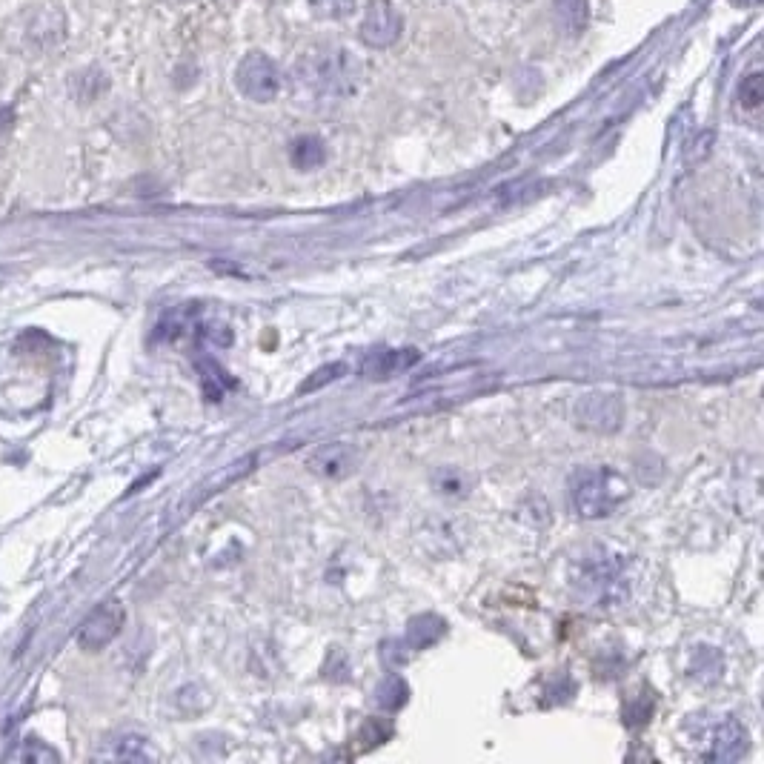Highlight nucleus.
Wrapping results in <instances>:
<instances>
[{
	"instance_id": "obj_1",
	"label": "nucleus",
	"mask_w": 764,
	"mask_h": 764,
	"mask_svg": "<svg viewBox=\"0 0 764 764\" xmlns=\"http://www.w3.org/2000/svg\"><path fill=\"white\" fill-rule=\"evenodd\" d=\"M298 81L318 98H347L358 89L361 61L341 46L318 49L298 63Z\"/></svg>"
},
{
	"instance_id": "obj_2",
	"label": "nucleus",
	"mask_w": 764,
	"mask_h": 764,
	"mask_svg": "<svg viewBox=\"0 0 764 764\" xmlns=\"http://www.w3.org/2000/svg\"><path fill=\"white\" fill-rule=\"evenodd\" d=\"M624 496H627V490L621 487L619 475L604 470V467L579 470L570 481V501L581 518L610 516Z\"/></svg>"
},
{
	"instance_id": "obj_3",
	"label": "nucleus",
	"mask_w": 764,
	"mask_h": 764,
	"mask_svg": "<svg viewBox=\"0 0 764 764\" xmlns=\"http://www.w3.org/2000/svg\"><path fill=\"white\" fill-rule=\"evenodd\" d=\"M235 86L249 101L269 104L281 92V69L267 55L249 52L247 58L238 63V69H235Z\"/></svg>"
},
{
	"instance_id": "obj_4",
	"label": "nucleus",
	"mask_w": 764,
	"mask_h": 764,
	"mask_svg": "<svg viewBox=\"0 0 764 764\" xmlns=\"http://www.w3.org/2000/svg\"><path fill=\"white\" fill-rule=\"evenodd\" d=\"M124 621V604L118 599L104 601V604H98L81 624V630H78V644H81L83 650H89V653H98V650H104L106 644H112V641L118 639V633L124 630Z\"/></svg>"
},
{
	"instance_id": "obj_5",
	"label": "nucleus",
	"mask_w": 764,
	"mask_h": 764,
	"mask_svg": "<svg viewBox=\"0 0 764 764\" xmlns=\"http://www.w3.org/2000/svg\"><path fill=\"white\" fill-rule=\"evenodd\" d=\"M404 21L390 0H372L364 23H361V41L372 49H387L401 38Z\"/></svg>"
},
{
	"instance_id": "obj_6",
	"label": "nucleus",
	"mask_w": 764,
	"mask_h": 764,
	"mask_svg": "<svg viewBox=\"0 0 764 764\" xmlns=\"http://www.w3.org/2000/svg\"><path fill=\"white\" fill-rule=\"evenodd\" d=\"M624 418V407H621L619 395H587L581 398L579 404V424L587 430L596 433H616Z\"/></svg>"
},
{
	"instance_id": "obj_7",
	"label": "nucleus",
	"mask_w": 764,
	"mask_h": 764,
	"mask_svg": "<svg viewBox=\"0 0 764 764\" xmlns=\"http://www.w3.org/2000/svg\"><path fill=\"white\" fill-rule=\"evenodd\" d=\"M307 464H310L312 473L338 481V478H347L350 473H355V467H358V450H355L352 444H344V441L327 444V447H318V450L310 455Z\"/></svg>"
},
{
	"instance_id": "obj_8",
	"label": "nucleus",
	"mask_w": 764,
	"mask_h": 764,
	"mask_svg": "<svg viewBox=\"0 0 764 764\" xmlns=\"http://www.w3.org/2000/svg\"><path fill=\"white\" fill-rule=\"evenodd\" d=\"M66 26H63L61 12L55 9H38L29 21H26V41L38 52H55L63 43Z\"/></svg>"
},
{
	"instance_id": "obj_9",
	"label": "nucleus",
	"mask_w": 764,
	"mask_h": 764,
	"mask_svg": "<svg viewBox=\"0 0 764 764\" xmlns=\"http://www.w3.org/2000/svg\"><path fill=\"white\" fill-rule=\"evenodd\" d=\"M421 361V352L418 350H375L364 358L361 364V375L364 378H372V381H387L398 372L410 370Z\"/></svg>"
},
{
	"instance_id": "obj_10",
	"label": "nucleus",
	"mask_w": 764,
	"mask_h": 764,
	"mask_svg": "<svg viewBox=\"0 0 764 764\" xmlns=\"http://www.w3.org/2000/svg\"><path fill=\"white\" fill-rule=\"evenodd\" d=\"M747 747V730L739 722H724L710 750V762H736Z\"/></svg>"
},
{
	"instance_id": "obj_11",
	"label": "nucleus",
	"mask_w": 764,
	"mask_h": 764,
	"mask_svg": "<svg viewBox=\"0 0 764 764\" xmlns=\"http://www.w3.org/2000/svg\"><path fill=\"white\" fill-rule=\"evenodd\" d=\"M290 161L301 172L318 169V166L327 161V146L315 135H301V138H295L290 144Z\"/></svg>"
},
{
	"instance_id": "obj_12",
	"label": "nucleus",
	"mask_w": 764,
	"mask_h": 764,
	"mask_svg": "<svg viewBox=\"0 0 764 764\" xmlns=\"http://www.w3.org/2000/svg\"><path fill=\"white\" fill-rule=\"evenodd\" d=\"M106 86H109V78H106V72H101L98 66H86L78 75H72V81H69L72 95H75L78 101H83V104H86V101H98L106 92Z\"/></svg>"
},
{
	"instance_id": "obj_13",
	"label": "nucleus",
	"mask_w": 764,
	"mask_h": 764,
	"mask_svg": "<svg viewBox=\"0 0 764 764\" xmlns=\"http://www.w3.org/2000/svg\"><path fill=\"white\" fill-rule=\"evenodd\" d=\"M556 18L567 35H581L590 21V0H553Z\"/></svg>"
},
{
	"instance_id": "obj_14",
	"label": "nucleus",
	"mask_w": 764,
	"mask_h": 764,
	"mask_svg": "<svg viewBox=\"0 0 764 764\" xmlns=\"http://www.w3.org/2000/svg\"><path fill=\"white\" fill-rule=\"evenodd\" d=\"M441 633H444V621L435 619V616H421V619H415L413 624H410L407 641H410V647H415V650H424V647H430L433 641H438Z\"/></svg>"
},
{
	"instance_id": "obj_15",
	"label": "nucleus",
	"mask_w": 764,
	"mask_h": 764,
	"mask_svg": "<svg viewBox=\"0 0 764 764\" xmlns=\"http://www.w3.org/2000/svg\"><path fill=\"white\" fill-rule=\"evenodd\" d=\"M310 6L321 18L344 21V18H350L352 12L358 9V0H310Z\"/></svg>"
},
{
	"instance_id": "obj_16",
	"label": "nucleus",
	"mask_w": 764,
	"mask_h": 764,
	"mask_svg": "<svg viewBox=\"0 0 764 764\" xmlns=\"http://www.w3.org/2000/svg\"><path fill=\"white\" fill-rule=\"evenodd\" d=\"M739 101H742L744 109H759L764 101V78L759 72L747 75L739 86Z\"/></svg>"
},
{
	"instance_id": "obj_17",
	"label": "nucleus",
	"mask_w": 764,
	"mask_h": 764,
	"mask_svg": "<svg viewBox=\"0 0 764 764\" xmlns=\"http://www.w3.org/2000/svg\"><path fill=\"white\" fill-rule=\"evenodd\" d=\"M344 372H347V367H344V364H327V367H321V370L312 372L310 378H307V381H304V384L298 387V393H315V390H321L324 384H332V381H338V378H341Z\"/></svg>"
},
{
	"instance_id": "obj_18",
	"label": "nucleus",
	"mask_w": 764,
	"mask_h": 764,
	"mask_svg": "<svg viewBox=\"0 0 764 764\" xmlns=\"http://www.w3.org/2000/svg\"><path fill=\"white\" fill-rule=\"evenodd\" d=\"M378 702L384 704L387 710H395L407 702V684L401 682L398 676H390L387 682L378 687Z\"/></svg>"
},
{
	"instance_id": "obj_19",
	"label": "nucleus",
	"mask_w": 764,
	"mask_h": 764,
	"mask_svg": "<svg viewBox=\"0 0 764 764\" xmlns=\"http://www.w3.org/2000/svg\"><path fill=\"white\" fill-rule=\"evenodd\" d=\"M18 759H23V762H46V759H55V753H49L46 747L35 750V742H29L26 747H21Z\"/></svg>"
},
{
	"instance_id": "obj_20",
	"label": "nucleus",
	"mask_w": 764,
	"mask_h": 764,
	"mask_svg": "<svg viewBox=\"0 0 764 764\" xmlns=\"http://www.w3.org/2000/svg\"><path fill=\"white\" fill-rule=\"evenodd\" d=\"M12 124H15V112H12L9 106H0V138L9 135Z\"/></svg>"
}]
</instances>
